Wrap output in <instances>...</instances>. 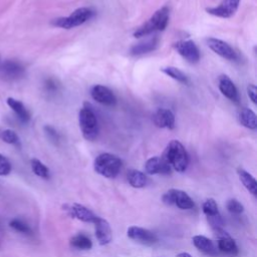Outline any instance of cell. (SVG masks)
Masks as SVG:
<instances>
[{
    "instance_id": "cell-1",
    "label": "cell",
    "mask_w": 257,
    "mask_h": 257,
    "mask_svg": "<svg viewBox=\"0 0 257 257\" xmlns=\"http://www.w3.org/2000/svg\"><path fill=\"white\" fill-rule=\"evenodd\" d=\"M162 158L168 163L171 169L179 173L185 172L189 165L188 153L184 146L176 140H173L167 145Z\"/></svg>"
},
{
    "instance_id": "cell-2",
    "label": "cell",
    "mask_w": 257,
    "mask_h": 257,
    "mask_svg": "<svg viewBox=\"0 0 257 257\" xmlns=\"http://www.w3.org/2000/svg\"><path fill=\"white\" fill-rule=\"evenodd\" d=\"M169 14L170 12L167 6L160 8L154 13V15L147 22H145L141 28H139L135 31L134 36L140 38L143 36H147L156 31L164 30L168 26Z\"/></svg>"
},
{
    "instance_id": "cell-3",
    "label": "cell",
    "mask_w": 257,
    "mask_h": 257,
    "mask_svg": "<svg viewBox=\"0 0 257 257\" xmlns=\"http://www.w3.org/2000/svg\"><path fill=\"white\" fill-rule=\"evenodd\" d=\"M95 171L103 177L114 178L118 176L122 168V161L113 154L104 153L99 155L93 162Z\"/></svg>"
},
{
    "instance_id": "cell-4",
    "label": "cell",
    "mask_w": 257,
    "mask_h": 257,
    "mask_svg": "<svg viewBox=\"0 0 257 257\" xmlns=\"http://www.w3.org/2000/svg\"><path fill=\"white\" fill-rule=\"evenodd\" d=\"M95 11L88 7H81L75 10L71 15L66 17H58L52 21V25L57 28L64 29H71L80 26H83L84 23L90 20Z\"/></svg>"
},
{
    "instance_id": "cell-5",
    "label": "cell",
    "mask_w": 257,
    "mask_h": 257,
    "mask_svg": "<svg viewBox=\"0 0 257 257\" xmlns=\"http://www.w3.org/2000/svg\"><path fill=\"white\" fill-rule=\"evenodd\" d=\"M80 127L83 136L87 141H95L99 135L98 119L89 107H84L79 114Z\"/></svg>"
},
{
    "instance_id": "cell-6",
    "label": "cell",
    "mask_w": 257,
    "mask_h": 257,
    "mask_svg": "<svg viewBox=\"0 0 257 257\" xmlns=\"http://www.w3.org/2000/svg\"><path fill=\"white\" fill-rule=\"evenodd\" d=\"M162 200L166 205H175L182 210H190L195 206L194 201L188 194L178 189L169 190L163 195Z\"/></svg>"
},
{
    "instance_id": "cell-7",
    "label": "cell",
    "mask_w": 257,
    "mask_h": 257,
    "mask_svg": "<svg viewBox=\"0 0 257 257\" xmlns=\"http://www.w3.org/2000/svg\"><path fill=\"white\" fill-rule=\"evenodd\" d=\"M176 52L190 63H197L200 59V52L192 40H180L174 43Z\"/></svg>"
},
{
    "instance_id": "cell-8",
    "label": "cell",
    "mask_w": 257,
    "mask_h": 257,
    "mask_svg": "<svg viewBox=\"0 0 257 257\" xmlns=\"http://www.w3.org/2000/svg\"><path fill=\"white\" fill-rule=\"evenodd\" d=\"M203 212L207 217L209 224L211 225L213 230L222 229L224 222L219 213V209L216 201L212 198L207 199L203 203Z\"/></svg>"
},
{
    "instance_id": "cell-9",
    "label": "cell",
    "mask_w": 257,
    "mask_h": 257,
    "mask_svg": "<svg viewBox=\"0 0 257 257\" xmlns=\"http://www.w3.org/2000/svg\"><path fill=\"white\" fill-rule=\"evenodd\" d=\"M207 45L210 50L213 51L216 55L220 56L225 59L232 60V61H235L238 59L237 53L233 50L227 42L221 39L208 38Z\"/></svg>"
},
{
    "instance_id": "cell-10",
    "label": "cell",
    "mask_w": 257,
    "mask_h": 257,
    "mask_svg": "<svg viewBox=\"0 0 257 257\" xmlns=\"http://www.w3.org/2000/svg\"><path fill=\"white\" fill-rule=\"evenodd\" d=\"M127 235L129 238L148 246L154 245L155 243L158 242V236L154 232L142 227H138V226L130 227L127 231Z\"/></svg>"
},
{
    "instance_id": "cell-11",
    "label": "cell",
    "mask_w": 257,
    "mask_h": 257,
    "mask_svg": "<svg viewBox=\"0 0 257 257\" xmlns=\"http://www.w3.org/2000/svg\"><path fill=\"white\" fill-rule=\"evenodd\" d=\"M26 74V68L15 60H6L0 64V76L6 81H17Z\"/></svg>"
},
{
    "instance_id": "cell-12",
    "label": "cell",
    "mask_w": 257,
    "mask_h": 257,
    "mask_svg": "<svg viewBox=\"0 0 257 257\" xmlns=\"http://www.w3.org/2000/svg\"><path fill=\"white\" fill-rule=\"evenodd\" d=\"M63 210L66 211L67 214L71 217L86 223H93L98 217L97 215H95V213L90 211L88 208L81 204H73V205L66 204L63 206Z\"/></svg>"
},
{
    "instance_id": "cell-13",
    "label": "cell",
    "mask_w": 257,
    "mask_h": 257,
    "mask_svg": "<svg viewBox=\"0 0 257 257\" xmlns=\"http://www.w3.org/2000/svg\"><path fill=\"white\" fill-rule=\"evenodd\" d=\"M240 0H223L220 5L216 7L207 8L206 11L214 16L221 18H230L235 14L239 7Z\"/></svg>"
},
{
    "instance_id": "cell-14",
    "label": "cell",
    "mask_w": 257,
    "mask_h": 257,
    "mask_svg": "<svg viewBox=\"0 0 257 257\" xmlns=\"http://www.w3.org/2000/svg\"><path fill=\"white\" fill-rule=\"evenodd\" d=\"M90 96L96 102L104 106L113 107L116 103V99L114 95V92L109 87L101 85H97L91 87Z\"/></svg>"
},
{
    "instance_id": "cell-15",
    "label": "cell",
    "mask_w": 257,
    "mask_h": 257,
    "mask_svg": "<svg viewBox=\"0 0 257 257\" xmlns=\"http://www.w3.org/2000/svg\"><path fill=\"white\" fill-rule=\"evenodd\" d=\"M215 235L218 238L217 247L219 251L232 256L238 254V246L236 242L226 231H224L223 229L219 230L215 233Z\"/></svg>"
},
{
    "instance_id": "cell-16",
    "label": "cell",
    "mask_w": 257,
    "mask_h": 257,
    "mask_svg": "<svg viewBox=\"0 0 257 257\" xmlns=\"http://www.w3.org/2000/svg\"><path fill=\"white\" fill-rule=\"evenodd\" d=\"M145 170L149 175H168L172 169L162 157H153L146 162Z\"/></svg>"
},
{
    "instance_id": "cell-17",
    "label": "cell",
    "mask_w": 257,
    "mask_h": 257,
    "mask_svg": "<svg viewBox=\"0 0 257 257\" xmlns=\"http://www.w3.org/2000/svg\"><path fill=\"white\" fill-rule=\"evenodd\" d=\"M154 124L161 129L173 130L175 128V115L167 109H159L153 115Z\"/></svg>"
},
{
    "instance_id": "cell-18",
    "label": "cell",
    "mask_w": 257,
    "mask_h": 257,
    "mask_svg": "<svg viewBox=\"0 0 257 257\" xmlns=\"http://www.w3.org/2000/svg\"><path fill=\"white\" fill-rule=\"evenodd\" d=\"M96 228V237L101 245H107L112 241L113 233L109 222L101 217H97L96 221L93 222Z\"/></svg>"
},
{
    "instance_id": "cell-19",
    "label": "cell",
    "mask_w": 257,
    "mask_h": 257,
    "mask_svg": "<svg viewBox=\"0 0 257 257\" xmlns=\"http://www.w3.org/2000/svg\"><path fill=\"white\" fill-rule=\"evenodd\" d=\"M219 89L222 92V95L229 99L230 101L238 103L239 102V95L238 90L233 83L227 76L223 75L219 78Z\"/></svg>"
},
{
    "instance_id": "cell-20",
    "label": "cell",
    "mask_w": 257,
    "mask_h": 257,
    "mask_svg": "<svg viewBox=\"0 0 257 257\" xmlns=\"http://www.w3.org/2000/svg\"><path fill=\"white\" fill-rule=\"evenodd\" d=\"M192 241H193L194 246L199 251H201L207 255H212V256L217 255V253H218L217 247L215 246L213 241L210 240L209 238L202 236V235H197V236L193 237Z\"/></svg>"
},
{
    "instance_id": "cell-21",
    "label": "cell",
    "mask_w": 257,
    "mask_h": 257,
    "mask_svg": "<svg viewBox=\"0 0 257 257\" xmlns=\"http://www.w3.org/2000/svg\"><path fill=\"white\" fill-rule=\"evenodd\" d=\"M158 44H159V38L153 37L144 42H140L132 46V49L130 50V54L132 56H141L144 54H148L155 51L158 48Z\"/></svg>"
},
{
    "instance_id": "cell-22",
    "label": "cell",
    "mask_w": 257,
    "mask_h": 257,
    "mask_svg": "<svg viewBox=\"0 0 257 257\" xmlns=\"http://www.w3.org/2000/svg\"><path fill=\"white\" fill-rule=\"evenodd\" d=\"M7 105L15 113V114L17 115V118L19 119L20 122H22L23 124H27L30 121L29 112L28 111L26 106L23 105L20 101L15 100L13 98H8L7 99Z\"/></svg>"
},
{
    "instance_id": "cell-23",
    "label": "cell",
    "mask_w": 257,
    "mask_h": 257,
    "mask_svg": "<svg viewBox=\"0 0 257 257\" xmlns=\"http://www.w3.org/2000/svg\"><path fill=\"white\" fill-rule=\"evenodd\" d=\"M238 120L242 126H244L247 129L250 130H255L257 127V122H256V114L255 113L247 108L242 109L239 112L238 114Z\"/></svg>"
},
{
    "instance_id": "cell-24",
    "label": "cell",
    "mask_w": 257,
    "mask_h": 257,
    "mask_svg": "<svg viewBox=\"0 0 257 257\" xmlns=\"http://www.w3.org/2000/svg\"><path fill=\"white\" fill-rule=\"evenodd\" d=\"M127 178L130 185L134 187V188H144L148 183V178L143 172L134 169L128 172Z\"/></svg>"
},
{
    "instance_id": "cell-25",
    "label": "cell",
    "mask_w": 257,
    "mask_h": 257,
    "mask_svg": "<svg viewBox=\"0 0 257 257\" xmlns=\"http://www.w3.org/2000/svg\"><path fill=\"white\" fill-rule=\"evenodd\" d=\"M237 174L245 188L249 191V193H251L252 195L255 196L257 194V182L254 179V177L251 174H249L247 171H245L244 169H241V168H239L237 170Z\"/></svg>"
},
{
    "instance_id": "cell-26",
    "label": "cell",
    "mask_w": 257,
    "mask_h": 257,
    "mask_svg": "<svg viewBox=\"0 0 257 257\" xmlns=\"http://www.w3.org/2000/svg\"><path fill=\"white\" fill-rule=\"evenodd\" d=\"M71 245L80 250H89L92 247V242L85 234H78L71 239Z\"/></svg>"
},
{
    "instance_id": "cell-27",
    "label": "cell",
    "mask_w": 257,
    "mask_h": 257,
    "mask_svg": "<svg viewBox=\"0 0 257 257\" xmlns=\"http://www.w3.org/2000/svg\"><path fill=\"white\" fill-rule=\"evenodd\" d=\"M162 72L164 73L165 75L169 76L170 78L176 80L177 82L181 83V84H184V85H187L188 84V78H187V76L181 72L179 68L177 67H174V66H168V67H164L162 68Z\"/></svg>"
},
{
    "instance_id": "cell-28",
    "label": "cell",
    "mask_w": 257,
    "mask_h": 257,
    "mask_svg": "<svg viewBox=\"0 0 257 257\" xmlns=\"http://www.w3.org/2000/svg\"><path fill=\"white\" fill-rule=\"evenodd\" d=\"M30 164H31V169L36 176H38L42 179H49L50 178L49 168L46 167L43 164V163H41L39 160L32 159L31 162H30Z\"/></svg>"
},
{
    "instance_id": "cell-29",
    "label": "cell",
    "mask_w": 257,
    "mask_h": 257,
    "mask_svg": "<svg viewBox=\"0 0 257 257\" xmlns=\"http://www.w3.org/2000/svg\"><path fill=\"white\" fill-rule=\"evenodd\" d=\"M9 226L14 229L15 231L19 232V233H22V234H26V235H30L32 233V230L30 228V226L25 222L23 220L19 219V218H15L13 220L10 221L9 223Z\"/></svg>"
},
{
    "instance_id": "cell-30",
    "label": "cell",
    "mask_w": 257,
    "mask_h": 257,
    "mask_svg": "<svg viewBox=\"0 0 257 257\" xmlns=\"http://www.w3.org/2000/svg\"><path fill=\"white\" fill-rule=\"evenodd\" d=\"M0 139H1L3 142L10 145L18 146L20 143L17 134L12 130H3L0 132Z\"/></svg>"
},
{
    "instance_id": "cell-31",
    "label": "cell",
    "mask_w": 257,
    "mask_h": 257,
    "mask_svg": "<svg viewBox=\"0 0 257 257\" xmlns=\"http://www.w3.org/2000/svg\"><path fill=\"white\" fill-rule=\"evenodd\" d=\"M227 209L232 214H241L244 211L243 205L235 199H231L227 202Z\"/></svg>"
},
{
    "instance_id": "cell-32",
    "label": "cell",
    "mask_w": 257,
    "mask_h": 257,
    "mask_svg": "<svg viewBox=\"0 0 257 257\" xmlns=\"http://www.w3.org/2000/svg\"><path fill=\"white\" fill-rule=\"evenodd\" d=\"M11 172V164L6 157L0 154V176H6Z\"/></svg>"
},
{
    "instance_id": "cell-33",
    "label": "cell",
    "mask_w": 257,
    "mask_h": 257,
    "mask_svg": "<svg viewBox=\"0 0 257 257\" xmlns=\"http://www.w3.org/2000/svg\"><path fill=\"white\" fill-rule=\"evenodd\" d=\"M44 131H45V134L46 136H48V138L51 140V141L55 144H57L58 141H59V136L57 134V132L51 126H45L44 127Z\"/></svg>"
},
{
    "instance_id": "cell-34",
    "label": "cell",
    "mask_w": 257,
    "mask_h": 257,
    "mask_svg": "<svg viewBox=\"0 0 257 257\" xmlns=\"http://www.w3.org/2000/svg\"><path fill=\"white\" fill-rule=\"evenodd\" d=\"M247 93H248V97L252 101V103L256 104L257 103V88H256L255 85L250 84L247 86Z\"/></svg>"
},
{
    "instance_id": "cell-35",
    "label": "cell",
    "mask_w": 257,
    "mask_h": 257,
    "mask_svg": "<svg viewBox=\"0 0 257 257\" xmlns=\"http://www.w3.org/2000/svg\"><path fill=\"white\" fill-rule=\"evenodd\" d=\"M177 257H192L189 253H187V252H182V253H179L177 255Z\"/></svg>"
}]
</instances>
